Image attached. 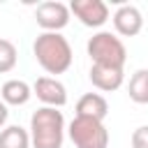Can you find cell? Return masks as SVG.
I'll list each match as a JSON object with an SVG mask.
<instances>
[{
    "mask_svg": "<svg viewBox=\"0 0 148 148\" xmlns=\"http://www.w3.org/2000/svg\"><path fill=\"white\" fill-rule=\"evenodd\" d=\"M86 51H88L92 65H106V67L123 69V65L127 60V51H125V44L120 42V37H116L113 32H106V30L95 32L88 39Z\"/></svg>",
    "mask_w": 148,
    "mask_h": 148,
    "instance_id": "3",
    "label": "cell"
},
{
    "mask_svg": "<svg viewBox=\"0 0 148 148\" xmlns=\"http://www.w3.org/2000/svg\"><path fill=\"white\" fill-rule=\"evenodd\" d=\"M123 69L118 67H106V65H92L90 67V81L95 88L104 90V92H111V90H118L123 86Z\"/></svg>",
    "mask_w": 148,
    "mask_h": 148,
    "instance_id": "9",
    "label": "cell"
},
{
    "mask_svg": "<svg viewBox=\"0 0 148 148\" xmlns=\"http://www.w3.org/2000/svg\"><path fill=\"white\" fill-rule=\"evenodd\" d=\"M16 60H18L16 46H14L9 39H0V74L12 72V69L16 67Z\"/></svg>",
    "mask_w": 148,
    "mask_h": 148,
    "instance_id": "14",
    "label": "cell"
},
{
    "mask_svg": "<svg viewBox=\"0 0 148 148\" xmlns=\"http://www.w3.org/2000/svg\"><path fill=\"white\" fill-rule=\"evenodd\" d=\"M30 146L32 148H62L65 118L53 106H42L30 116Z\"/></svg>",
    "mask_w": 148,
    "mask_h": 148,
    "instance_id": "2",
    "label": "cell"
},
{
    "mask_svg": "<svg viewBox=\"0 0 148 148\" xmlns=\"http://www.w3.org/2000/svg\"><path fill=\"white\" fill-rule=\"evenodd\" d=\"M7 118H9V111H7V104L0 99V127H5V123H7Z\"/></svg>",
    "mask_w": 148,
    "mask_h": 148,
    "instance_id": "16",
    "label": "cell"
},
{
    "mask_svg": "<svg viewBox=\"0 0 148 148\" xmlns=\"http://www.w3.org/2000/svg\"><path fill=\"white\" fill-rule=\"evenodd\" d=\"M132 148H148V125H141L132 132Z\"/></svg>",
    "mask_w": 148,
    "mask_h": 148,
    "instance_id": "15",
    "label": "cell"
},
{
    "mask_svg": "<svg viewBox=\"0 0 148 148\" xmlns=\"http://www.w3.org/2000/svg\"><path fill=\"white\" fill-rule=\"evenodd\" d=\"M69 14H74L88 28H99L109 21V7L102 0H72Z\"/></svg>",
    "mask_w": 148,
    "mask_h": 148,
    "instance_id": "6",
    "label": "cell"
},
{
    "mask_svg": "<svg viewBox=\"0 0 148 148\" xmlns=\"http://www.w3.org/2000/svg\"><path fill=\"white\" fill-rule=\"evenodd\" d=\"M0 97L5 104H12V106H23L30 97H32V88L21 81V79H9L2 83V90H0Z\"/></svg>",
    "mask_w": 148,
    "mask_h": 148,
    "instance_id": "11",
    "label": "cell"
},
{
    "mask_svg": "<svg viewBox=\"0 0 148 148\" xmlns=\"http://www.w3.org/2000/svg\"><path fill=\"white\" fill-rule=\"evenodd\" d=\"M113 28L123 37H134L143 28V16H141V12L134 5H123L113 14Z\"/></svg>",
    "mask_w": 148,
    "mask_h": 148,
    "instance_id": "8",
    "label": "cell"
},
{
    "mask_svg": "<svg viewBox=\"0 0 148 148\" xmlns=\"http://www.w3.org/2000/svg\"><path fill=\"white\" fill-rule=\"evenodd\" d=\"M0 148H30V134L21 125H7L0 132Z\"/></svg>",
    "mask_w": 148,
    "mask_h": 148,
    "instance_id": "12",
    "label": "cell"
},
{
    "mask_svg": "<svg viewBox=\"0 0 148 148\" xmlns=\"http://www.w3.org/2000/svg\"><path fill=\"white\" fill-rule=\"evenodd\" d=\"M130 99L136 104H148V69H136L130 79Z\"/></svg>",
    "mask_w": 148,
    "mask_h": 148,
    "instance_id": "13",
    "label": "cell"
},
{
    "mask_svg": "<svg viewBox=\"0 0 148 148\" xmlns=\"http://www.w3.org/2000/svg\"><path fill=\"white\" fill-rule=\"evenodd\" d=\"M35 21L39 28H44V32H58L69 23V7L58 0L42 2L35 12Z\"/></svg>",
    "mask_w": 148,
    "mask_h": 148,
    "instance_id": "5",
    "label": "cell"
},
{
    "mask_svg": "<svg viewBox=\"0 0 148 148\" xmlns=\"http://www.w3.org/2000/svg\"><path fill=\"white\" fill-rule=\"evenodd\" d=\"M32 95H37V99L44 102V106L60 109V106L67 104V90L53 76H39L35 81V86H32Z\"/></svg>",
    "mask_w": 148,
    "mask_h": 148,
    "instance_id": "7",
    "label": "cell"
},
{
    "mask_svg": "<svg viewBox=\"0 0 148 148\" xmlns=\"http://www.w3.org/2000/svg\"><path fill=\"white\" fill-rule=\"evenodd\" d=\"M32 53L44 72L49 74H62L72 67V46L60 32H42L35 44Z\"/></svg>",
    "mask_w": 148,
    "mask_h": 148,
    "instance_id": "1",
    "label": "cell"
},
{
    "mask_svg": "<svg viewBox=\"0 0 148 148\" xmlns=\"http://www.w3.org/2000/svg\"><path fill=\"white\" fill-rule=\"evenodd\" d=\"M106 113H109V104L99 92H86L76 102V116H81V118H92V120L104 123Z\"/></svg>",
    "mask_w": 148,
    "mask_h": 148,
    "instance_id": "10",
    "label": "cell"
},
{
    "mask_svg": "<svg viewBox=\"0 0 148 148\" xmlns=\"http://www.w3.org/2000/svg\"><path fill=\"white\" fill-rule=\"evenodd\" d=\"M67 132L76 148H106L109 146V132H106L104 123H99V120L74 116Z\"/></svg>",
    "mask_w": 148,
    "mask_h": 148,
    "instance_id": "4",
    "label": "cell"
}]
</instances>
